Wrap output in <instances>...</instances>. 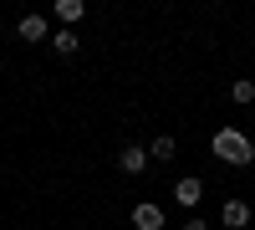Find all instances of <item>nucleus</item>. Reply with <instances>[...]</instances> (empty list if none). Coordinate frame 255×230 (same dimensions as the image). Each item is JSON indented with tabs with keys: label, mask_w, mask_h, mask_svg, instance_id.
I'll return each instance as SVG.
<instances>
[{
	"label": "nucleus",
	"mask_w": 255,
	"mask_h": 230,
	"mask_svg": "<svg viewBox=\"0 0 255 230\" xmlns=\"http://www.w3.org/2000/svg\"><path fill=\"white\" fill-rule=\"evenodd\" d=\"M230 97H235V102H255V82H235Z\"/></svg>",
	"instance_id": "obj_10"
},
{
	"label": "nucleus",
	"mask_w": 255,
	"mask_h": 230,
	"mask_svg": "<svg viewBox=\"0 0 255 230\" xmlns=\"http://www.w3.org/2000/svg\"><path fill=\"white\" fill-rule=\"evenodd\" d=\"M215 159L245 169V164H255V149H250V138H245L240 128H215Z\"/></svg>",
	"instance_id": "obj_1"
},
{
	"label": "nucleus",
	"mask_w": 255,
	"mask_h": 230,
	"mask_svg": "<svg viewBox=\"0 0 255 230\" xmlns=\"http://www.w3.org/2000/svg\"><path fill=\"white\" fill-rule=\"evenodd\" d=\"M174 195H179V205H199V200H204V184L189 174V179H179V190H174Z\"/></svg>",
	"instance_id": "obj_7"
},
{
	"label": "nucleus",
	"mask_w": 255,
	"mask_h": 230,
	"mask_svg": "<svg viewBox=\"0 0 255 230\" xmlns=\"http://www.w3.org/2000/svg\"><path fill=\"white\" fill-rule=\"evenodd\" d=\"M15 31H20V41H46V31H51V26H46V15H26Z\"/></svg>",
	"instance_id": "obj_5"
},
{
	"label": "nucleus",
	"mask_w": 255,
	"mask_h": 230,
	"mask_svg": "<svg viewBox=\"0 0 255 230\" xmlns=\"http://www.w3.org/2000/svg\"><path fill=\"white\" fill-rule=\"evenodd\" d=\"M133 225L138 230H163V210L158 205H133Z\"/></svg>",
	"instance_id": "obj_3"
},
{
	"label": "nucleus",
	"mask_w": 255,
	"mask_h": 230,
	"mask_svg": "<svg viewBox=\"0 0 255 230\" xmlns=\"http://www.w3.org/2000/svg\"><path fill=\"white\" fill-rule=\"evenodd\" d=\"M82 10H87L82 0H56V15L67 20V26H72V20H82Z\"/></svg>",
	"instance_id": "obj_9"
},
{
	"label": "nucleus",
	"mask_w": 255,
	"mask_h": 230,
	"mask_svg": "<svg viewBox=\"0 0 255 230\" xmlns=\"http://www.w3.org/2000/svg\"><path fill=\"white\" fill-rule=\"evenodd\" d=\"M148 159H174V138H168V133H158L153 143H148Z\"/></svg>",
	"instance_id": "obj_8"
},
{
	"label": "nucleus",
	"mask_w": 255,
	"mask_h": 230,
	"mask_svg": "<svg viewBox=\"0 0 255 230\" xmlns=\"http://www.w3.org/2000/svg\"><path fill=\"white\" fill-rule=\"evenodd\" d=\"M220 220H225L230 230H240V225H250V205H245V200H230L225 210H220Z\"/></svg>",
	"instance_id": "obj_4"
},
{
	"label": "nucleus",
	"mask_w": 255,
	"mask_h": 230,
	"mask_svg": "<svg viewBox=\"0 0 255 230\" xmlns=\"http://www.w3.org/2000/svg\"><path fill=\"white\" fill-rule=\"evenodd\" d=\"M184 230H209V225H204V220L194 215V220H184Z\"/></svg>",
	"instance_id": "obj_11"
},
{
	"label": "nucleus",
	"mask_w": 255,
	"mask_h": 230,
	"mask_svg": "<svg viewBox=\"0 0 255 230\" xmlns=\"http://www.w3.org/2000/svg\"><path fill=\"white\" fill-rule=\"evenodd\" d=\"M51 46H56V56H77V46H82V36H77V31L67 26V31H56V36H51Z\"/></svg>",
	"instance_id": "obj_6"
},
{
	"label": "nucleus",
	"mask_w": 255,
	"mask_h": 230,
	"mask_svg": "<svg viewBox=\"0 0 255 230\" xmlns=\"http://www.w3.org/2000/svg\"><path fill=\"white\" fill-rule=\"evenodd\" d=\"M118 169H123V174H143V169H148V149H138V143H128V149L118 154Z\"/></svg>",
	"instance_id": "obj_2"
}]
</instances>
